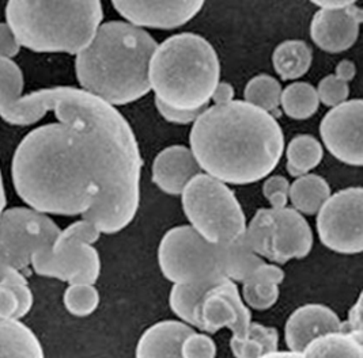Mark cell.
I'll use <instances>...</instances> for the list:
<instances>
[{
	"label": "cell",
	"mask_w": 363,
	"mask_h": 358,
	"mask_svg": "<svg viewBox=\"0 0 363 358\" xmlns=\"http://www.w3.org/2000/svg\"><path fill=\"white\" fill-rule=\"evenodd\" d=\"M155 106L160 114L165 118L167 122L172 124H179V125H188V124H194L200 114L203 113L206 109H199V110H192V112H182V110H176L172 108H167L164 103H161L160 100L155 99Z\"/></svg>",
	"instance_id": "cell-36"
},
{
	"label": "cell",
	"mask_w": 363,
	"mask_h": 358,
	"mask_svg": "<svg viewBox=\"0 0 363 358\" xmlns=\"http://www.w3.org/2000/svg\"><path fill=\"white\" fill-rule=\"evenodd\" d=\"M198 328L204 334H215L229 328L233 337L242 338L252 323V313L242 301L237 284L222 279L208 288L199 303Z\"/></svg>",
	"instance_id": "cell-11"
},
{
	"label": "cell",
	"mask_w": 363,
	"mask_h": 358,
	"mask_svg": "<svg viewBox=\"0 0 363 358\" xmlns=\"http://www.w3.org/2000/svg\"><path fill=\"white\" fill-rule=\"evenodd\" d=\"M234 87L228 81H219L218 86L215 87L214 94L211 100L214 102V105H225L229 103L231 100H234Z\"/></svg>",
	"instance_id": "cell-39"
},
{
	"label": "cell",
	"mask_w": 363,
	"mask_h": 358,
	"mask_svg": "<svg viewBox=\"0 0 363 358\" xmlns=\"http://www.w3.org/2000/svg\"><path fill=\"white\" fill-rule=\"evenodd\" d=\"M219 254L222 273L233 282L244 284L265 263L262 257L252 251L244 235L228 243L219 244Z\"/></svg>",
	"instance_id": "cell-21"
},
{
	"label": "cell",
	"mask_w": 363,
	"mask_h": 358,
	"mask_svg": "<svg viewBox=\"0 0 363 358\" xmlns=\"http://www.w3.org/2000/svg\"><path fill=\"white\" fill-rule=\"evenodd\" d=\"M34 297L23 273L7 269L0 278V319L21 321L33 307Z\"/></svg>",
	"instance_id": "cell-20"
},
{
	"label": "cell",
	"mask_w": 363,
	"mask_h": 358,
	"mask_svg": "<svg viewBox=\"0 0 363 358\" xmlns=\"http://www.w3.org/2000/svg\"><path fill=\"white\" fill-rule=\"evenodd\" d=\"M6 23L21 48L78 56L104 21L99 0H10Z\"/></svg>",
	"instance_id": "cell-4"
},
{
	"label": "cell",
	"mask_w": 363,
	"mask_h": 358,
	"mask_svg": "<svg viewBox=\"0 0 363 358\" xmlns=\"http://www.w3.org/2000/svg\"><path fill=\"white\" fill-rule=\"evenodd\" d=\"M157 47L150 33L125 21L102 23L77 56V81L83 91L115 108L130 105L151 91L149 65Z\"/></svg>",
	"instance_id": "cell-3"
},
{
	"label": "cell",
	"mask_w": 363,
	"mask_h": 358,
	"mask_svg": "<svg viewBox=\"0 0 363 358\" xmlns=\"http://www.w3.org/2000/svg\"><path fill=\"white\" fill-rule=\"evenodd\" d=\"M6 204H7V198H6V189H4L3 175H1V171H0V216L3 214V212L6 211Z\"/></svg>",
	"instance_id": "cell-42"
},
{
	"label": "cell",
	"mask_w": 363,
	"mask_h": 358,
	"mask_svg": "<svg viewBox=\"0 0 363 358\" xmlns=\"http://www.w3.org/2000/svg\"><path fill=\"white\" fill-rule=\"evenodd\" d=\"M116 11L139 29L172 30L184 26L201 11V0H113Z\"/></svg>",
	"instance_id": "cell-13"
},
{
	"label": "cell",
	"mask_w": 363,
	"mask_h": 358,
	"mask_svg": "<svg viewBox=\"0 0 363 358\" xmlns=\"http://www.w3.org/2000/svg\"><path fill=\"white\" fill-rule=\"evenodd\" d=\"M345 331L363 334L362 330V294L358 297L355 306L350 309L348 321L343 322Z\"/></svg>",
	"instance_id": "cell-38"
},
{
	"label": "cell",
	"mask_w": 363,
	"mask_h": 358,
	"mask_svg": "<svg viewBox=\"0 0 363 358\" xmlns=\"http://www.w3.org/2000/svg\"><path fill=\"white\" fill-rule=\"evenodd\" d=\"M189 144L204 174L241 186L263 180L277 168L284 136L274 115L245 100H231L200 114Z\"/></svg>",
	"instance_id": "cell-2"
},
{
	"label": "cell",
	"mask_w": 363,
	"mask_h": 358,
	"mask_svg": "<svg viewBox=\"0 0 363 358\" xmlns=\"http://www.w3.org/2000/svg\"><path fill=\"white\" fill-rule=\"evenodd\" d=\"M219 78L218 53L196 33L169 37L157 47L150 60V90L157 100L176 110L208 108Z\"/></svg>",
	"instance_id": "cell-5"
},
{
	"label": "cell",
	"mask_w": 363,
	"mask_h": 358,
	"mask_svg": "<svg viewBox=\"0 0 363 358\" xmlns=\"http://www.w3.org/2000/svg\"><path fill=\"white\" fill-rule=\"evenodd\" d=\"M182 358H215L216 343L204 333H192L182 345Z\"/></svg>",
	"instance_id": "cell-34"
},
{
	"label": "cell",
	"mask_w": 363,
	"mask_h": 358,
	"mask_svg": "<svg viewBox=\"0 0 363 358\" xmlns=\"http://www.w3.org/2000/svg\"><path fill=\"white\" fill-rule=\"evenodd\" d=\"M363 100L351 99L332 108L320 124V136L330 155L339 162L363 164Z\"/></svg>",
	"instance_id": "cell-12"
},
{
	"label": "cell",
	"mask_w": 363,
	"mask_h": 358,
	"mask_svg": "<svg viewBox=\"0 0 363 358\" xmlns=\"http://www.w3.org/2000/svg\"><path fill=\"white\" fill-rule=\"evenodd\" d=\"M324 156L321 143L311 134H298L287 146V171L291 177L299 178L309 174Z\"/></svg>",
	"instance_id": "cell-27"
},
{
	"label": "cell",
	"mask_w": 363,
	"mask_h": 358,
	"mask_svg": "<svg viewBox=\"0 0 363 358\" xmlns=\"http://www.w3.org/2000/svg\"><path fill=\"white\" fill-rule=\"evenodd\" d=\"M158 265L173 285H206L226 279L219 244L208 243L191 226L166 232L158 247Z\"/></svg>",
	"instance_id": "cell-8"
},
{
	"label": "cell",
	"mask_w": 363,
	"mask_h": 358,
	"mask_svg": "<svg viewBox=\"0 0 363 358\" xmlns=\"http://www.w3.org/2000/svg\"><path fill=\"white\" fill-rule=\"evenodd\" d=\"M313 62V50L301 40H287L272 53V67L281 81H297L305 76Z\"/></svg>",
	"instance_id": "cell-23"
},
{
	"label": "cell",
	"mask_w": 363,
	"mask_h": 358,
	"mask_svg": "<svg viewBox=\"0 0 363 358\" xmlns=\"http://www.w3.org/2000/svg\"><path fill=\"white\" fill-rule=\"evenodd\" d=\"M182 202L191 227L208 243H228L245 233L242 207L223 182L200 173L184 187Z\"/></svg>",
	"instance_id": "cell-6"
},
{
	"label": "cell",
	"mask_w": 363,
	"mask_h": 358,
	"mask_svg": "<svg viewBox=\"0 0 363 358\" xmlns=\"http://www.w3.org/2000/svg\"><path fill=\"white\" fill-rule=\"evenodd\" d=\"M200 171L192 151L185 146H167L151 166L152 182L169 195H182L184 187Z\"/></svg>",
	"instance_id": "cell-17"
},
{
	"label": "cell",
	"mask_w": 363,
	"mask_h": 358,
	"mask_svg": "<svg viewBox=\"0 0 363 358\" xmlns=\"http://www.w3.org/2000/svg\"><path fill=\"white\" fill-rule=\"evenodd\" d=\"M284 279V272L278 265L267 263L242 284V301L247 307L265 311L274 307L279 300V285Z\"/></svg>",
	"instance_id": "cell-19"
},
{
	"label": "cell",
	"mask_w": 363,
	"mask_h": 358,
	"mask_svg": "<svg viewBox=\"0 0 363 358\" xmlns=\"http://www.w3.org/2000/svg\"><path fill=\"white\" fill-rule=\"evenodd\" d=\"M262 358H299V354L296 353H291V352H277V353H272V354H268Z\"/></svg>",
	"instance_id": "cell-43"
},
{
	"label": "cell",
	"mask_w": 363,
	"mask_h": 358,
	"mask_svg": "<svg viewBox=\"0 0 363 358\" xmlns=\"http://www.w3.org/2000/svg\"><path fill=\"white\" fill-rule=\"evenodd\" d=\"M357 75V67L350 62V60H342L339 64L336 65V69H335V76L340 81H354Z\"/></svg>",
	"instance_id": "cell-40"
},
{
	"label": "cell",
	"mask_w": 363,
	"mask_h": 358,
	"mask_svg": "<svg viewBox=\"0 0 363 358\" xmlns=\"http://www.w3.org/2000/svg\"><path fill=\"white\" fill-rule=\"evenodd\" d=\"M50 216L25 207L0 216V278L7 269L28 270L35 254L50 250L60 233Z\"/></svg>",
	"instance_id": "cell-9"
},
{
	"label": "cell",
	"mask_w": 363,
	"mask_h": 358,
	"mask_svg": "<svg viewBox=\"0 0 363 358\" xmlns=\"http://www.w3.org/2000/svg\"><path fill=\"white\" fill-rule=\"evenodd\" d=\"M214 284L206 285H173L169 296L170 308L182 319V323L198 328L199 303L203 294L208 291Z\"/></svg>",
	"instance_id": "cell-30"
},
{
	"label": "cell",
	"mask_w": 363,
	"mask_h": 358,
	"mask_svg": "<svg viewBox=\"0 0 363 358\" xmlns=\"http://www.w3.org/2000/svg\"><path fill=\"white\" fill-rule=\"evenodd\" d=\"M313 4L318 6L320 10H340L355 4V1L354 0H314Z\"/></svg>",
	"instance_id": "cell-41"
},
{
	"label": "cell",
	"mask_w": 363,
	"mask_h": 358,
	"mask_svg": "<svg viewBox=\"0 0 363 358\" xmlns=\"http://www.w3.org/2000/svg\"><path fill=\"white\" fill-rule=\"evenodd\" d=\"M275 211L271 208H260L255 213L245 229V241L255 254L263 260L271 258V241L274 232Z\"/></svg>",
	"instance_id": "cell-31"
},
{
	"label": "cell",
	"mask_w": 363,
	"mask_h": 358,
	"mask_svg": "<svg viewBox=\"0 0 363 358\" xmlns=\"http://www.w3.org/2000/svg\"><path fill=\"white\" fill-rule=\"evenodd\" d=\"M318 100L327 108H336L348 100L350 86L346 81L337 79L335 75H328L318 83L315 88Z\"/></svg>",
	"instance_id": "cell-33"
},
{
	"label": "cell",
	"mask_w": 363,
	"mask_h": 358,
	"mask_svg": "<svg viewBox=\"0 0 363 358\" xmlns=\"http://www.w3.org/2000/svg\"><path fill=\"white\" fill-rule=\"evenodd\" d=\"M290 183L281 175H274L264 180L263 183V195L271 205V209L281 211L287 208Z\"/></svg>",
	"instance_id": "cell-35"
},
{
	"label": "cell",
	"mask_w": 363,
	"mask_h": 358,
	"mask_svg": "<svg viewBox=\"0 0 363 358\" xmlns=\"http://www.w3.org/2000/svg\"><path fill=\"white\" fill-rule=\"evenodd\" d=\"M67 311L77 318H86L99 308V292L94 285L75 284L69 285L63 296Z\"/></svg>",
	"instance_id": "cell-32"
},
{
	"label": "cell",
	"mask_w": 363,
	"mask_h": 358,
	"mask_svg": "<svg viewBox=\"0 0 363 358\" xmlns=\"http://www.w3.org/2000/svg\"><path fill=\"white\" fill-rule=\"evenodd\" d=\"M299 358H363V334L332 333L311 342Z\"/></svg>",
	"instance_id": "cell-24"
},
{
	"label": "cell",
	"mask_w": 363,
	"mask_h": 358,
	"mask_svg": "<svg viewBox=\"0 0 363 358\" xmlns=\"http://www.w3.org/2000/svg\"><path fill=\"white\" fill-rule=\"evenodd\" d=\"M281 86L274 76L260 74L248 81L244 97L245 102L275 117L279 115Z\"/></svg>",
	"instance_id": "cell-29"
},
{
	"label": "cell",
	"mask_w": 363,
	"mask_h": 358,
	"mask_svg": "<svg viewBox=\"0 0 363 358\" xmlns=\"http://www.w3.org/2000/svg\"><path fill=\"white\" fill-rule=\"evenodd\" d=\"M279 334L274 327L250 323L242 338L233 337L230 349L235 358H262L278 352Z\"/></svg>",
	"instance_id": "cell-26"
},
{
	"label": "cell",
	"mask_w": 363,
	"mask_h": 358,
	"mask_svg": "<svg viewBox=\"0 0 363 358\" xmlns=\"http://www.w3.org/2000/svg\"><path fill=\"white\" fill-rule=\"evenodd\" d=\"M313 248V232L306 219L293 208L275 211L271 258L277 265L303 260Z\"/></svg>",
	"instance_id": "cell-15"
},
{
	"label": "cell",
	"mask_w": 363,
	"mask_h": 358,
	"mask_svg": "<svg viewBox=\"0 0 363 358\" xmlns=\"http://www.w3.org/2000/svg\"><path fill=\"white\" fill-rule=\"evenodd\" d=\"M320 242L335 253L354 255L363 250V189L347 187L330 195L315 217Z\"/></svg>",
	"instance_id": "cell-10"
},
{
	"label": "cell",
	"mask_w": 363,
	"mask_h": 358,
	"mask_svg": "<svg viewBox=\"0 0 363 358\" xmlns=\"http://www.w3.org/2000/svg\"><path fill=\"white\" fill-rule=\"evenodd\" d=\"M101 232L91 223L79 220L62 229L50 250L35 254L30 266L41 277L57 278L69 285H94L101 275L97 248Z\"/></svg>",
	"instance_id": "cell-7"
},
{
	"label": "cell",
	"mask_w": 363,
	"mask_h": 358,
	"mask_svg": "<svg viewBox=\"0 0 363 358\" xmlns=\"http://www.w3.org/2000/svg\"><path fill=\"white\" fill-rule=\"evenodd\" d=\"M195 333L179 321H162L149 327L136 346V358H182L184 340Z\"/></svg>",
	"instance_id": "cell-18"
},
{
	"label": "cell",
	"mask_w": 363,
	"mask_h": 358,
	"mask_svg": "<svg viewBox=\"0 0 363 358\" xmlns=\"http://www.w3.org/2000/svg\"><path fill=\"white\" fill-rule=\"evenodd\" d=\"M53 113L59 122L30 130L14 152L18 197L47 216H82L101 233L123 231L140 204L142 156L130 122L75 87Z\"/></svg>",
	"instance_id": "cell-1"
},
{
	"label": "cell",
	"mask_w": 363,
	"mask_h": 358,
	"mask_svg": "<svg viewBox=\"0 0 363 358\" xmlns=\"http://www.w3.org/2000/svg\"><path fill=\"white\" fill-rule=\"evenodd\" d=\"M21 47L7 23H0V59L13 60L18 56Z\"/></svg>",
	"instance_id": "cell-37"
},
{
	"label": "cell",
	"mask_w": 363,
	"mask_h": 358,
	"mask_svg": "<svg viewBox=\"0 0 363 358\" xmlns=\"http://www.w3.org/2000/svg\"><path fill=\"white\" fill-rule=\"evenodd\" d=\"M340 331H345V325L333 309L323 304H306L287 319L284 341L289 352L299 354L314 340Z\"/></svg>",
	"instance_id": "cell-16"
},
{
	"label": "cell",
	"mask_w": 363,
	"mask_h": 358,
	"mask_svg": "<svg viewBox=\"0 0 363 358\" xmlns=\"http://www.w3.org/2000/svg\"><path fill=\"white\" fill-rule=\"evenodd\" d=\"M362 22V8L355 4L340 10H318L311 22V37L321 50L342 53L355 45Z\"/></svg>",
	"instance_id": "cell-14"
},
{
	"label": "cell",
	"mask_w": 363,
	"mask_h": 358,
	"mask_svg": "<svg viewBox=\"0 0 363 358\" xmlns=\"http://www.w3.org/2000/svg\"><path fill=\"white\" fill-rule=\"evenodd\" d=\"M330 195V185L325 179L317 174H306L290 185L289 200L298 213L313 216Z\"/></svg>",
	"instance_id": "cell-25"
},
{
	"label": "cell",
	"mask_w": 363,
	"mask_h": 358,
	"mask_svg": "<svg viewBox=\"0 0 363 358\" xmlns=\"http://www.w3.org/2000/svg\"><path fill=\"white\" fill-rule=\"evenodd\" d=\"M320 100L313 86L308 81H294L281 90V108L293 120H308L318 110Z\"/></svg>",
	"instance_id": "cell-28"
},
{
	"label": "cell",
	"mask_w": 363,
	"mask_h": 358,
	"mask_svg": "<svg viewBox=\"0 0 363 358\" xmlns=\"http://www.w3.org/2000/svg\"><path fill=\"white\" fill-rule=\"evenodd\" d=\"M0 358H45L37 335L21 321L0 319Z\"/></svg>",
	"instance_id": "cell-22"
}]
</instances>
